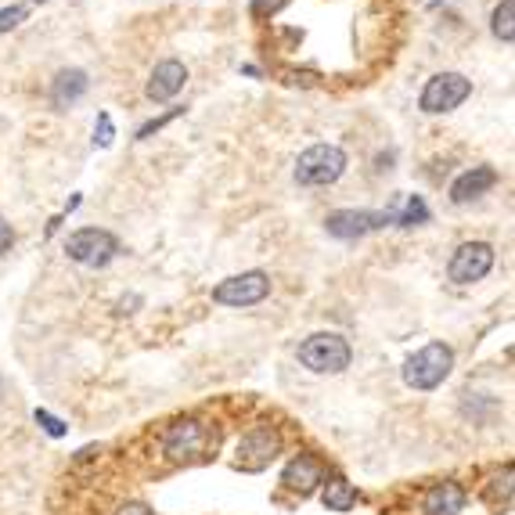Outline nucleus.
<instances>
[{
    "instance_id": "f257e3e1",
    "label": "nucleus",
    "mask_w": 515,
    "mask_h": 515,
    "mask_svg": "<svg viewBox=\"0 0 515 515\" xmlns=\"http://www.w3.org/2000/svg\"><path fill=\"white\" fill-rule=\"evenodd\" d=\"M209 447H217V433L199 418H177L173 425H166L163 454L177 465L209 458Z\"/></svg>"
},
{
    "instance_id": "f03ea898",
    "label": "nucleus",
    "mask_w": 515,
    "mask_h": 515,
    "mask_svg": "<svg viewBox=\"0 0 515 515\" xmlns=\"http://www.w3.org/2000/svg\"><path fill=\"white\" fill-rule=\"evenodd\" d=\"M299 361L317 375H339L350 368L353 350L339 332H314L299 343Z\"/></svg>"
},
{
    "instance_id": "7ed1b4c3",
    "label": "nucleus",
    "mask_w": 515,
    "mask_h": 515,
    "mask_svg": "<svg viewBox=\"0 0 515 515\" xmlns=\"http://www.w3.org/2000/svg\"><path fill=\"white\" fill-rule=\"evenodd\" d=\"M451 368H454V350H451V346H447V343H429L404 364V382L411 389L429 393V389L443 386V379L451 375Z\"/></svg>"
},
{
    "instance_id": "20e7f679",
    "label": "nucleus",
    "mask_w": 515,
    "mask_h": 515,
    "mask_svg": "<svg viewBox=\"0 0 515 515\" xmlns=\"http://www.w3.org/2000/svg\"><path fill=\"white\" fill-rule=\"evenodd\" d=\"M346 173V152L339 145H314L299 155L296 163V181L307 188H325L335 184Z\"/></svg>"
},
{
    "instance_id": "39448f33",
    "label": "nucleus",
    "mask_w": 515,
    "mask_h": 515,
    "mask_svg": "<svg viewBox=\"0 0 515 515\" xmlns=\"http://www.w3.org/2000/svg\"><path fill=\"white\" fill-rule=\"evenodd\" d=\"M469 94H472V80H465L461 73H436L433 80L422 87L418 105H422V112H429V116H440V112L458 109Z\"/></svg>"
},
{
    "instance_id": "423d86ee",
    "label": "nucleus",
    "mask_w": 515,
    "mask_h": 515,
    "mask_svg": "<svg viewBox=\"0 0 515 515\" xmlns=\"http://www.w3.org/2000/svg\"><path fill=\"white\" fill-rule=\"evenodd\" d=\"M267 296H271V278L263 271L235 274L213 289V303H224V307H256Z\"/></svg>"
},
{
    "instance_id": "0eeeda50",
    "label": "nucleus",
    "mask_w": 515,
    "mask_h": 515,
    "mask_svg": "<svg viewBox=\"0 0 515 515\" xmlns=\"http://www.w3.org/2000/svg\"><path fill=\"white\" fill-rule=\"evenodd\" d=\"M490 267H494V245L487 242H465L458 245V253L447 263V278L454 285H472V281L487 278Z\"/></svg>"
},
{
    "instance_id": "6e6552de",
    "label": "nucleus",
    "mask_w": 515,
    "mask_h": 515,
    "mask_svg": "<svg viewBox=\"0 0 515 515\" xmlns=\"http://www.w3.org/2000/svg\"><path fill=\"white\" fill-rule=\"evenodd\" d=\"M116 238L109 235V231H101V227H83V231H76L73 238H69V245H65V253H69V260L83 263V267H105V263L116 256Z\"/></svg>"
},
{
    "instance_id": "1a4fd4ad",
    "label": "nucleus",
    "mask_w": 515,
    "mask_h": 515,
    "mask_svg": "<svg viewBox=\"0 0 515 515\" xmlns=\"http://www.w3.org/2000/svg\"><path fill=\"white\" fill-rule=\"evenodd\" d=\"M386 224H393V209H386V213H371V209H335L332 217L325 220L328 235L343 238V242L364 238Z\"/></svg>"
},
{
    "instance_id": "9d476101",
    "label": "nucleus",
    "mask_w": 515,
    "mask_h": 515,
    "mask_svg": "<svg viewBox=\"0 0 515 515\" xmlns=\"http://www.w3.org/2000/svg\"><path fill=\"white\" fill-rule=\"evenodd\" d=\"M281 451V436L274 429H253L245 433L242 443H238V469L245 472H260L267 469Z\"/></svg>"
},
{
    "instance_id": "9b49d317",
    "label": "nucleus",
    "mask_w": 515,
    "mask_h": 515,
    "mask_svg": "<svg viewBox=\"0 0 515 515\" xmlns=\"http://www.w3.org/2000/svg\"><path fill=\"white\" fill-rule=\"evenodd\" d=\"M325 472H328L325 461L317 458V454L303 451L285 465V472H281V487L296 490L299 497H307V494H314L317 483H325Z\"/></svg>"
},
{
    "instance_id": "f8f14e48",
    "label": "nucleus",
    "mask_w": 515,
    "mask_h": 515,
    "mask_svg": "<svg viewBox=\"0 0 515 515\" xmlns=\"http://www.w3.org/2000/svg\"><path fill=\"white\" fill-rule=\"evenodd\" d=\"M184 83H188V69H184L177 58H166V62H159L152 69V80H148L145 94H148V101L163 105V101L177 98V94L184 91Z\"/></svg>"
},
{
    "instance_id": "ddd939ff",
    "label": "nucleus",
    "mask_w": 515,
    "mask_h": 515,
    "mask_svg": "<svg viewBox=\"0 0 515 515\" xmlns=\"http://www.w3.org/2000/svg\"><path fill=\"white\" fill-rule=\"evenodd\" d=\"M465 501H469L465 487L454 483V479H443V483H436V487L425 490L422 512L425 515H458V512H465Z\"/></svg>"
},
{
    "instance_id": "4468645a",
    "label": "nucleus",
    "mask_w": 515,
    "mask_h": 515,
    "mask_svg": "<svg viewBox=\"0 0 515 515\" xmlns=\"http://www.w3.org/2000/svg\"><path fill=\"white\" fill-rule=\"evenodd\" d=\"M497 184V173L490 170V166H472L469 173H461L458 181L451 184V202H458V206H465V202L479 199L483 191H490Z\"/></svg>"
},
{
    "instance_id": "2eb2a0df",
    "label": "nucleus",
    "mask_w": 515,
    "mask_h": 515,
    "mask_svg": "<svg viewBox=\"0 0 515 515\" xmlns=\"http://www.w3.org/2000/svg\"><path fill=\"white\" fill-rule=\"evenodd\" d=\"M87 87H91V80H87L83 69H62L55 76V83H51V105L55 109H69V105H76L87 94Z\"/></svg>"
},
{
    "instance_id": "dca6fc26",
    "label": "nucleus",
    "mask_w": 515,
    "mask_h": 515,
    "mask_svg": "<svg viewBox=\"0 0 515 515\" xmlns=\"http://www.w3.org/2000/svg\"><path fill=\"white\" fill-rule=\"evenodd\" d=\"M328 512H353L357 508V487H353L350 479L343 476H332L325 483V494H321Z\"/></svg>"
},
{
    "instance_id": "f3484780",
    "label": "nucleus",
    "mask_w": 515,
    "mask_h": 515,
    "mask_svg": "<svg viewBox=\"0 0 515 515\" xmlns=\"http://www.w3.org/2000/svg\"><path fill=\"white\" fill-rule=\"evenodd\" d=\"M490 29H494L497 40L512 44L515 40V0H501L494 8V19H490Z\"/></svg>"
},
{
    "instance_id": "a211bd4d",
    "label": "nucleus",
    "mask_w": 515,
    "mask_h": 515,
    "mask_svg": "<svg viewBox=\"0 0 515 515\" xmlns=\"http://www.w3.org/2000/svg\"><path fill=\"white\" fill-rule=\"evenodd\" d=\"M422 220H429V209H425V202L418 199V195L404 199V209H393V224H400V227H415V224H422Z\"/></svg>"
},
{
    "instance_id": "6ab92c4d",
    "label": "nucleus",
    "mask_w": 515,
    "mask_h": 515,
    "mask_svg": "<svg viewBox=\"0 0 515 515\" xmlns=\"http://www.w3.org/2000/svg\"><path fill=\"white\" fill-rule=\"evenodd\" d=\"M33 418H37L40 429H44L47 436H55V440H62V436L69 433V429H65L62 418H55V415H51V411H44V407H37V411H33Z\"/></svg>"
},
{
    "instance_id": "aec40b11",
    "label": "nucleus",
    "mask_w": 515,
    "mask_h": 515,
    "mask_svg": "<svg viewBox=\"0 0 515 515\" xmlns=\"http://www.w3.org/2000/svg\"><path fill=\"white\" fill-rule=\"evenodd\" d=\"M19 22H26V8H22V4H11V8L0 11V33H8V29H15Z\"/></svg>"
},
{
    "instance_id": "412c9836",
    "label": "nucleus",
    "mask_w": 515,
    "mask_h": 515,
    "mask_svg": "<svg viewBox=\"0 0 515 515\" xmlns=\"http://www.w3.org/2000/svg\"><path fill=\"white\" fill-rule=\"evenodd\" d=\"M285 4H289V0H253V19H271Z\"/></svg>"
},
{
    "instance_id": "4be33fe9",
    "label": "nucleus",
    "mask_w": 515,
    "mask_h": 515,
    "mask_svg": "<svg viewBox=\"0 0 515 515\" xmlns=\"http://www.w3.org/2000/svg\"><path fill=\"white\" fill-rule=\"evenodd\" d=\"M112 137H116V130H112L109 112H101V116H98V130H94V141H98L101 148H109V145H112Z\"/></svg>"
},
{
    "instance_id": "5701e85b",
    "label": "nucleus",
    "mask_w": 515,
    "mask_h": 515,
    "mask_svg": "<svg viewBox=\"0 0 515 515\" xmlns=\"http://www.w3.org/2000/svg\"><path fill=\"white\" fill-rule=\"evenodd\" d=\"M173 116H181V109H173V112H166V116H159V119H152V123H145V127L137 130V141H145V137H152L155 130H163Z\"/></svg>"
},
{
    "instance_id": "b1692460",
    "label": "nucleus",
    "mask_w": 515,
    "mask_h": 515,
    "mask_svg": "<svg viewBox=\"0 0 515 515\" xmlns=\"http://www.w3.org/2000/svg\"><path fill=\"white\" fill-rule=\"evenodd\" d=\"M116 515H155L152 505H145V501H127V505H119Z\"/></svg>"
},
{
    "instance_id": "393cba45",
    "label": "nucleus",
    "mask_w": 515,
    "mask_h": 515,
    "mask_svg": "<svg viewBox=\"0 0 515 515\" xmlns=\"http://www.w3.org/2000/svg\"><path fill=\"white\" fill-rule=\"evenodd\" d=\"M11 242H15V235H11V224L4 217H0V253H8Z\"/></svg>"
},
{
    "instance_id": "a878e982",
    "label": "nucleus",
    "mask_w": 515,
    "mask_h": 515,
    "mask_svg": "<svg viewBox=\"0 0 515 515\" xmlns=\"http://www.w3.org/2000/svg\"><path fill=\"white\" fill-rule=\"evenodd\" d=\"M0 397H4V379H0Z\"/></svg>"
},
{
    "instance_id": "bb28decb",
    "label": "nucleus",
    "mask_w": 515,
    "mask_h": 515,
    "mask_svg": "<svg viewBox=\"0 0 515 515\" xmlns=\"http://www.w3.org/2000/svg\"><path fill=\"white\" fill-rule=\"evenodd\" d=\"M37 4H44V0H37Z\"/></svg>"
}]
</instances>
